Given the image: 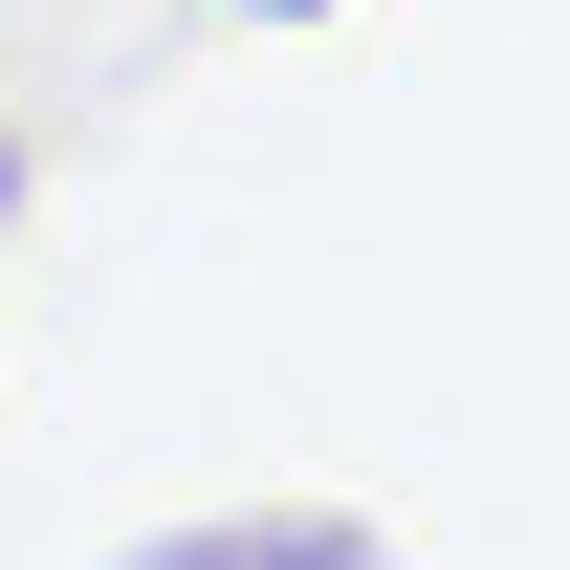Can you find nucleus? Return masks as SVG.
I'll return each instance as SVG.
<instances>
[{
  "mask_svg": "<svg viewBox=\"0 0 570 570\" xmlns=\"http://www.w3.org/2000/svg\"><path fill=\"white\" fill-rule=\"evenodd\" d=\"M264 22H307V0H264Z\"/></svg>",
  "mask_w": 570,
  "mask_h": 570,
  "instance_id": "1",
  "label": "nucleus"
}]
</instances>
